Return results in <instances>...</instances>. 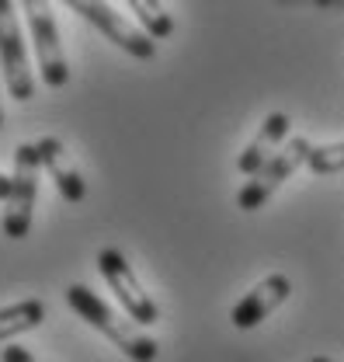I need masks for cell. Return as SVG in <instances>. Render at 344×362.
<instances>
[{"label": "cell", "instance_id": "2", "mask_svg": "<svg viewBox=\"0 0 344 362\" xmlns=\"http://www.w3.org/2000/svg\"><path fill=\"white\" fill-rule=\"evenodd\" d=\"M39 175L42 160L35 143H18L14 146V171H11V195L4 202V233L11 240H25L32 230V213L39 199Z\"/></svg>", "mask_w": 344, "mask_h": 362}, {"label": "cell", "instance_id": "15", "mask_svg": "<svg viewBox=\"0 0 344 362\" xmlns=\"http://www.w3.org/2000/svg\"><path fill=\"white\" fill-rule=\"evenodd\" d=\"M7 195H11V178L0 175V202H7Z\"/></svg>", "mask_w": 344, "mask_h": 362}, {"label": "cell", "instance_id": "16", "mask_svg": "<svg viewBox=\"0 0 344 362\" xmlns=\"http://www.w3.org/2000/svg\"><path fill=\"white\" fill-rule=\"evenodd\" d=\"M309 362H331V359H324V356H316V359H309Z\"/></svg>", "mask_w": 344, "mask_h": 362}, {"label": "cell", "instance_id": "13", "mask_svg": "<svg viewBox=\"0 0 344 362\" xmlns=\"http://www.w3.org/2000/svg\"><path fill=\"white\" fill-rule=\"evenodd\" d=\"M306 168L313 175H338V171H344V139L341 143H327V146H313Z\"/></svg>", "mask_w": 344, "mask_h": 362}, {"label": "cell", "instance_id": "14", "mask_svg": "<svg viewBox=\"0 0 344 362\" xmlns=\"http://www.w3.org/2000/svg\"><path fill=\"white\" fill-rule=\"evenodd\" d=\"M0 362H42V359L32 356V352L21 349V345H4V349H0Z\"/></svg>", "mask_w": 344, "mask_h": 362}, {"label": "cell", "instance_id": "7", "mask_svg": "<svg viewBox=\"0 0 344 362\" xmlns=\"http://www.w3.org/2000/svg\"><path fill=\"white\" fill-rule=\"evenodd\" d=\"M97 272H101V279L108 282V289L115 293V300L126 307V314H129L136 324H157V320H160L157 303L143 293V286H139L136 272L129 269V262L122 258V251L101 247V251H97Z\"/></svg>", "mask_w": 344, "mask_h": 362}, {"label": "cell", "instance_id": "4", "mask_svg": "<svg viewBox=\"0 0 344 362\" xmlns=\"http://www.w3.org/2000/svg\"><path fill=\"white\" fill-rule=\"evenodd\" d=\"M25 18H28V32L35 42V56H39V74H42L45 88H66L70 84V63L59 42V28L52 18L49 0H21Z\"/></svg>", "mask_w": 344, "mask_h": 362}, {"label": "cell", "instance_id": "12", "mask_svg": "<svg viewBox=\"0 0 344 362\" xmlns=\"http://www.w3.org/2000/svg\"><path fill=\"white\" fill-rule=\"evenodd\" d=\"M132 7V14H136V21H139V28L153 39V42H164V39H171L174 32V18L167 14V7H164V0H126Z\"/></svg>", "mask_w": 344, "mask_h": 362}, {"label": "cell", "instance_id": "5", "mask_svg": "<svg viewBox=\"0 0 344 362\" xmlns=\"http://www.w3.org/2000/svg\"><path fill=\"white\" fill-rule=\"evenodd\" d=\"M73 14H81L87 25H94L108 42H115L122 52H129L132 59H153L157 56V42L139 28L132 25L129 18H122L108 0H63Z\"/></svg>", "mask_w": 344, "mask_h": 362}, {"label": "cell", "instance_id": "1", "mask_svg": "<svg viewBox=\"0 0 344 362\" xmlns=\"http://www.w3.org/2000/svg\"><path fill=\"white\" fill-rule=\"evenodd\" d=\"M66 303H70L73 314H81V320H87L94 331H101L126 359H132V362H153L157 359V352H160L157 341H153L150 334H143V331L136 327L132 317L115 314L94 289L73 282V286L66 289Z\"/></svg>", "mask_w": 344, "mask_h": 362}, {"label": "cell", "instance_id": "9", "mask_svg": "<svg viewBox=\"0 0 344 362\" xmlns=\"http://www.w3.org/2000/svg\"><path fill=\"white\" fill-rule=\"evenodd\" d=\"M35 150H39V160H42L45 175L52 178V185L59 188V195L66 199V202H84L87 195V185L81 178V171H77V164H73V157L66 153V146H63V139H56V136H42L39 143H35Z\"/></svg>", "mask_w": 344, "mask_h": 362}, {"label": "cell", "instance_id": "3", "mask_svg": "<svg viewBox=\"0 0 344 362\" xmlns=\"http://www.w3.org/2000/svg\"><path fill=\"white\" fill-rule=\"evenodd\" d=\"M309 153H313V143H309L306 136L285 139V146H282V150H278L261 171H254L251 178L244 181V188L237 192V206H240L244 213L261 209V206H264V202H268L285 181L292 178L306 160H309Z\"/></svg>", "mask_w": 344, "mask_h": 362}, {"label": "cell", "instance_id": "8", "mask_svg": "<svg viewBox=\"0 0 344 362\" xmlns=\"http://www.w3.org/2000/svg\"><path fill=\"white\" fill-rule=\"evenodd\" d=\"M289 293H292V282H289V275H282V272H275V275H268V279H261L258 286L233 307V327L237 331H251V327H258L261 320L268 314H275L285 300H289Z\"/></svg>", "mask_w": 344, "mask_h": 362}, {"label": "cell", "instance_id": "10", "mask_svg": "<svg viewBox=\"0 0 344 362\" xmlns=\"http://www.w3.org/2000/svg\"><path fill=\"white\" fill-rule=\"evenodd\" d=\"M285 139H289V115H282V112H271L264 122H261V129L254 133V139L244 146V153L237 157V168H240V175H254L261 171L282 146H285Z\"/></svg>", "mask_w": 344, "mask_h": 362}, {"label": "cell", "instance_id": "17", "mask_svg": "<svg viewBox=\"0 0 344 362\" xmlns=\"http://www.w3.org/2000/svg\"><path fill=\"white\" fill-rule=\"evenodd\" d=\"M0 126H4V112H0Z\"/></svg>", "mask_w": 344, "mask_h": 362}, {"label": "cell", "instance_id": "11", "mask_svg": "<svg viewBox=\"0 0 344 362\" xmlns=\"http://www.w3.org/2000/svg\"><path fill=\"white\" fill-rule=\"evenodd\" d=\"M45 320V303L42 300H21V303H11V307H0V345L25 334V331H35Z\"/></svg>", "mask_w": 344, "mask_h": 362}, {"label": "cell", "instance_id": "6", "mask_svg": "<svg viewBox=\"0 0 344 362\" xmlns=\"http://www.w3.org/2000/svg\"><path fill=\"white\" fill-rule=\"evenodd\" d=\"M0 66H4V84L14 101L35 98V77H32L18 14H14V0H0Z\"/></svg>", "mask_w": 344, "mask_h": 362}]
</instances>
